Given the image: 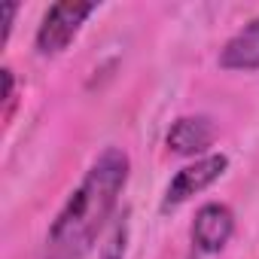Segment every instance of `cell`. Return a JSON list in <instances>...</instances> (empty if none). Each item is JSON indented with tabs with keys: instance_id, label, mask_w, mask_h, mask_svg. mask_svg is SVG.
<instances>
[{
	"instance_id": "277c9868",
	"label": "cell",
	"mask_w": 259,
	"mask_h": 259,
	"mask_svg": "<svg viewBox=\"0 0 259 259\" xmlns=\"http://www.w3.org/2000/svg\"><path fill=\"white\" fill-rule=\"evenodd\" d=\"M232 232H235V217L226 204L210 201V204L198 207L195 223H192V241L201 253H220L229 244Z\"/></svg>"
},
{
	"instance_id": "9c48e42d",
	"label": "cell",
	"mask_w": 259,
	"mask_h": 259,
	"mask_svg": "<svg viewBox=\"0 0 259 259\" xmlns=\"http://www.w3.org/2000/svg\"><path fill=\"white\" fill-rule=\"evenodd\" d=\"M4 82H7V113L13 110V70H4Z\"/></svg>"
},
{
	"instance_id": "5b68a950",
	"label": "cell",
	"mask_w": 259,
	"mask_h": 259,
	"mask_svg": "<svg viewBox=\"0 0 259 259\" xmlns=\"http://www.w3.org/2000/svg\"><path fill=\"white\" fill-rule=\"evenodd\" d=\"M217 138V128L207 116H183L171 125L168 132V147L177 156H201Z\"/></svg>"
},
{
	"instance_id": "3957f363",
	"label": "cell",
	"mask_w": 259,
	"mask_h": 259,
	"mask_svg": "<svg viewBox=\"0 0 259 259\" xmlns=\"http://www.w3.org/2000/svg\"><path fill=\"white\" fill-rule=\"evenodd\" d=\"M229 168V159L223 153H213V156H204L186 168H180L174 174V180L168 183V192L162 198V210H171V207H180L183 201H189L192 195L204 192L210 183H217Z\"/></svg>"
},
{
	"instance_id": "6da1fadb",
	"label": "cell",
	"mask_w": 259,
	"mask_h": 259,
	"mask_svg": "<svg viewBox=\"0 0 259 259\" xmlns=\"http://www.w3.org/2000/svg\"><path fill=\"white\" fill-rule=\"evenodd\" d=\"M128 168L132 162L116 147H107L95 159L46 235V259H82L92 250L128 183Z\"/></svg>"
},
{
	"instance_id": "ba28073f",
	"label": "cell",
	"mask_w": 259,
	"mask_h": 259,
	"mask_svg": "<svg viewBox=\"0 0 259 259\" xmlns=\"http://www.w3.org/2000/svg\"><path fill=\"white\" fill-rule=\"evenodd\" d=\"M16 4H4V16H7V22H4V43L10 40V31H13V16H16Z\"/></svg>"
},
{
	"instance_id": "52a82bcc",
	"label": "cell",
	"mask_w": 259,
	"mask_h": 259,
	"mask_svg": "<svg viewBox=\"0 0 259 259\" xmlns=\"http://www.w3.org/2000/svg\"><path fill=\"white\" fill-rule=\"evenodd\" d=\"M125 241H128V223H125V217L110 229V235H107V244L101 247V259H122V253H125Z\"/></svg>"
},
{
	"instance_id": "7a4b0ae2",
	"label": "cell",
	"mask_w": 259,
	"mask_h": 259,
	"mask_svg": "<svg viewBox=\"0 0 259 259\" xmlns=\"http://www.w3.org/2000/svg\"><path fill=\"white\" fill-rule=\"evenodd\" d=\"M98 10V4H76V0H61V4L49 7L40 31H37V49L40 55H58L64 52L73 37L79 34L82 22Z\"/></svg>"
},
{
	"instance_id": "8992f818",
	"label": "cell",
	"mask_w": 259,
	"mask_h": 259,
	"mask_svg": "<svg viewBox=\"0 0 259 259\" xmlns=\"http://www.w3.org/2000/svg\"><path fill=\"white\" fill-rule=\"evenodd\" d=\"M223 70H259V19L244 25L220 52Z\"/></svg>"
}]
</instances>
